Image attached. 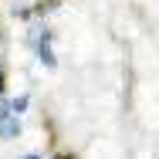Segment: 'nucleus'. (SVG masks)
<instances>
[{
  "label": "nucleus",
  "instance_id": "3",
  "mask_svg": "<svg viewBox=\"0 0 159 159\" xmlns=\"http://www.w3.org/2000/svg\"><path fill=\"white\" fill-rule=\"evenodd\" d=\"M24 108H27V98H14L10 102V115H20Z\"/></svg>",
  "mask_w": 159,
  "mask_h": 159
},
{
  "label": "nucleus",
  "instance_id": "2",
  "mask_svg": "<svg viewBox=\"0 0 159 159\" xmlns=\"http://www.w3.org/2000/svg\"><path fill=\"white\" fill-rule=\"evenodd\" d=\"M37 54H41V61L48 64V68H54V54H51V44H48V34H44V37H37Z\"/></svg>",
  "mask_w": 159,
  "mask_h": 159
},
{
  "label": "nucleus",
  "instance_id": "4",
  "mask_svg": "<svg viewBox=\"0 0 159 159\" xmlns=\"http://www.w3.org/2000/svg\"><path fill=\"white\" fill-rule=\"evenodd\" d=\"M24 159H41V156H24Z\"/></svg>",
  "mask_w": 159,
  "mask_h": 159
},
{
  "label": "nucleus",
  "instance_id": "1",
  "mask_svg": "<svg viewBox=\"0 0 159 159\" xmlns=\"http://www.w3.org/2000/svg\"><path fill=\"white\" fill-rule=\"evenodd\" d=\"M0 135H3V139H17V135H20L17 115H3V119H0Z\"/></svg>",
  "mask_w": 159,
  "mask_h": 159
}]
</instances>
